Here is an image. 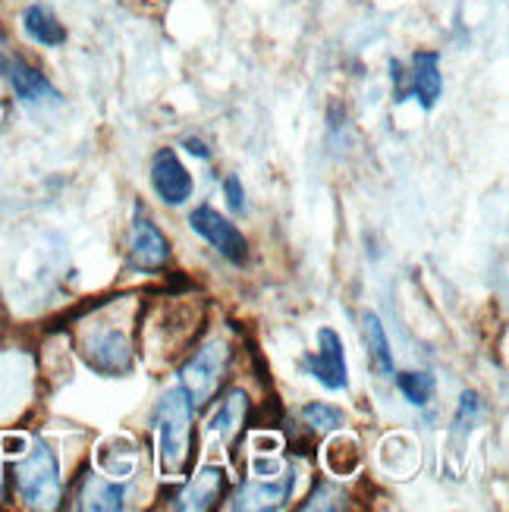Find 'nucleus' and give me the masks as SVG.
I'll return each instance as SVG.
<instances>
[{
    "label": "nucleus",
    "instance_id": "obj_1",
    "mask_svg": "<svg viewBox=\"0 0 509 512\" xmlns=\"http://www.w3.org/2000/svg\"><path fill=\"white\" fill-rule=\"evenodd\" d=\"M192 418L195 403L183 387H173L158 399L154 434H158V462L167 478L183 475L192 459Z\"/></svg>",
    "mask_w": 509,
    "mask_h": 512
},
{
    "label": "nucleus",
    "instance_id": "obj_2",
    "mask_svg": "<svg viewBox=\"0 0 509 512\" xmlns=\"http://www.w3.org/2000/svg\"><path fill=\"white\" fill-rule=\"evenodd\" d=\"M10 484L22 506L57 509L63 500V475H60V459L51 443L29 440V447L13 462Z\"/></svg>",
    "mask_w": 509,
    "mask_h": 512
},
{
    "label": "nucleus",
    "instance_id": "obj_3",
    "mask_svg": "<svg viewBox=\"0 0 509 512\" xmlns=\"http://www.w3.org/2000/svg\"><path fill=\"white\" fill-rule=\"evenodd\" d=\"M79 352L85 365L104 377H123L136 365V346H132L129 330L114 318H104V311L92 321V327L82 330Z\"/></svg>",
    "mask_w": 509,
    "mask_h": 512
},
{
    "label": "nucleus",
    "instance_id": "obj_4",
    "mask_svg": "<svg viewBox=\"0 0 509 512\" xmlns=\"http://www.w3.org/2000/svg\"><path fill=\"white\" fill-rule=\"evenodd\" d=\"M230 368V343L211 337L198 346L180 368V387L192 396L195 406H208L217 396V387L224 384Z\"/></svg>",
    "mask_w": 509,
    "mask_h": 512
},
{
    "label": "nucleus",
    "instance_id": "obj_5",
    "mask_svg": "<svg viewBox=\"0 0 509 512\" xmlns=\"http://www.w3.org/2000/svg\"><path fill=\"white\" fill-rule=\"evenodd\" d=\"M0 79L10 85L13 98L29 107V110H51L63 104L60 88L51 82V76L35 66L29 57L22 54H7L4 57V70H0Z\"/></svg>",
    "mask_w": 509,
    "mask_h": 512
},
{
    "label": "nucleus",
    "instance_id": "obj_6",
    "mask_svg": "<svg viewBox=\"0 0 509 512\" xmlns=\"http://www.w3.org/2000/svg\"><path fill=\"white\" fill-rule=\"evenodd\" d=\"M189 227H192V233L202 236L217 255H224L230 264L242 267V264L249 261V239L242 236V230L233 224L230 217L220 214L217 208H211V205L192 208Z\"/></svg>",
    "mask_w": 509,
    "mask_h": 512
},
{
    "label": "nucleus",
    "instance_id": "obj_7",
    "mask_svg": "<svg viewBox=\"0 0 509 512\" xmlns=\"http://www.w3.org/2000/svg\"><path fill=\"white\" fill-rule=\"evenodd\" d=\"M126 255L129 264L142 274H161L170 264V242L161 233V227L145 214V208L136 205L129 224V239H126Z\"/></svg>",
    "mask_w": 509,
    "mask_h": 512
},
{
    "label": "nucleus",
    "instance_id": "obj_8",
    "mask_svg": "<svg viewBox=\"0 0 509 512\" xmlns=\"http://www.w3.org/2000/svg\"><path fill=\"white\" fill-rule=\"evenodd\" d=\"M151 189L170 208H180L192 198L195 180H192V173L186 170V164L180 161V154H176L173 148H161L151 158Z\"/></svg>",
    "mask_w": 509,
    "mask_h": 512
},
{
    "label": "nucleus",
    "instance_id": "obj_9",
    "mask_svg": "<svg viewBox=\"0 0 509 512\" xmlns=\"http://www.w3.org/2000/svg\"><path fill=\"white\" fill-rule=\"evenodd\" d=\"M308 374L324 390H346L349 387V368H346V352H343V340L334 327H321L318 330V352L308 359Z\"/></svg>",
    "mask_w": 509,
    "mask_h": 512
},
{
    "label": "nucleus",
    "instance_id": "obj_10",
    "mask_svg": "<svg viewBox=\"0 0 509 512\" xmlns=\"http://www.w3.org/2000/svg\"><path fill=\"white\" fill-rule=\"evenodd\" d=\"M293 487H296L293 472L246 481L227 506L230 509H280V506H286V500L293 497Z\"/></svg>",
    "mask_w": 509,
    "mask_h": 512
},
{
    "label": "nucleus",
    "instance_id": "obj_11",
    "mask_svg": "<svg viewBox=\"0 0 509 512\" xmlns=\"http://www.w3.org/2000/svg\"><path fill=\"white\" fill-rule=\"evenodd\" d=\"M444 95V73H440L437 51H418L406 73V98H415L425 110H434Z\"/></svg>",
    "mask_w": 509,
    "mask_h": 512
},
{
    "label": "nucleus",
    "instance_id": "obj_12",
    "mask_svg": "<svg viewBox=\"0 0 509 512\" xmlns=\"http://www.w3.org/2000/svg\"><path fill=\"white\" fill-rule=\"evenodd\" d=\"M19 29L32 44H38V48H48V51L63 48L66 38H70V32H66V26L60 22V16L48 4H41V0H35V4H29V7H22Z\"/></svg>",
    "mask_w": 509,
    "mask_h": 512
},
{
    "label": "nucleus",
    "instance_id": "obj_13",
    "mask_svg": "<svg viewBox=\"0 0 509 512\" xmlns=\"http://www.w3.org/2000/svg\"><path fill=\"white\" fill-rule=\"evenodd\" d=\"M76 509H92V512H114L126 506V484L117 478H107L98 472H88L76 484Z\"/></svg>",
    "mask_w": 509,
    "mask_h": 512
},
{
    "label": "nucleus",
    "instance_id": "obj_14",
    "mask_svg": "<svg viewBox=\"0 0 509 512\" xmlns=\"http://www.w3.org/2000/svg\"><path fill=\"white\" fill-rule=\"evenodd\" d=\"M224 487H227V472L217 469V465H208V469H202L198 475H192V481L183 484V491L176 494L173 506L192 509V512L211 509L220 497H224Z\"/></svg>",
    "mask_w": 509,
    "mask_h": 512
},
{
    "label": "nucleus",
    "instance_id": "obj_15",
    "mask_svg": "<svg viewBox=\"0 0 509 512\" xmlns=\"http://www.w3.org/2000/svg\"><path fill=\"white\" fill-rule=\"evenodd\" d=\"M246 418H249V399L242 390H230L224 399L217 403L211 421H208V431L220 440V443H230L242 434L246 428Z\"/></svg>",
    "mask_w": 509,
    "mask_h": 512
},
{
    "label": "nucleus",
    "instance_id": "obj_16",
    "mask_svg": "<svg viewBox=\"0 0 509 512\" xmlns=\"http://www.w3.org/2000/svg\"><path fill=\"white\" fill-rule=\"evenodd\" d=\"M362 343H365V355H368V365L374 368V374L393 377V349L387 340V330L374 311H365L362 315Z\"/></svg>",
    "mask_w": 509,
    "mask_h": 512
},
{
    "label": "nucleus",
    "instance_id": "obj_17",
    "mask_svg": "<svg viewBox=\"0 0 509 512\" xmlns=\"http://www.w3.org/2000/svg\"><path fill=\"white\" fill-rule=\"evenodd\" d=\"M324 462H327V469L334 472L337 478H349L352 472L359 469V462H362V450H359V443L352 440V437H343V434H337L334 440L327 443V450H324Z\"/></svg>",
    "mask_w": 509,
    "mask_h": 512
},
{
    "label": "nucleus",
    "instance_id": "obj_18",
    "mask_svg": "<svg viewBox=\"0 0 509 512\" xmlns=\"http://www.w3.org/2000/svg\"><path fill=\"white\" fill-rule=\"evenodd\" d=\"M396 387L406 396V403L412 406H428L434 393H437V381L428 371H403L396 374Z\"/></svg>",
    "mask_w": 509,
    "mask_h": 512
},
{
    "label": "nucleus",
    "instance_id": "obj_19",
    "mask_svg": "<svg viewBox=\"0 0 509 512\" xmlns=\"http://www.w3.org/2000/svg\"><path fill=\"white\" fill-rule=\"evenodd\" d=\"M343 412L337 406H330V403H308L302 409V425L308 431H315V434H334L343 428Z\"/></svg>",
    "mask_w": 509,
    "mask_h": 512
},
{
    "label": "nucleus",
    "instance_id": "obj_20",
    "mask_svg": "<svg viewBox=\"0 0 509 512\" xmlns=\"http://www.w3.org/2000/svg\"><path fill=\"white\" fill-rule=\"evenodd\" d=\"M343 494L337 491V487H330V484H321L318 491L312 494V500L302 503L299 509H343Z\"/></svg>",
    "mask_w": 509,
    "mask_h": 512
},
{
    "label": "nucleus",
    "instance_id": "obj_21",
    "mask_svg": "<svg viewBox=\"0 0 509 512\" xmlns=\"http://www.w3.org/2000/svg\"><path fill=\"white\" fill-rule=\"evenodd\" d=\"M224 198H227V205L233 214H242L246 211V189H242V180L236 173L224 176Z\"/></svg>",
    "mask_w": 509,
    "mask_h": 512
},
{
    "label": "nucleus",
    "instance_id": "obj_22",
    "mask_svg": "<svg viewBox=\"0 0 509 512\" xmlns=\"http://www.w3.org/2000/svg\"><path fill=\"white\" fill-rule=\"evenodd\" d=\"M183 148H186L189 154H195L198 161H208V158H211V148H208L202 139H192V136H189V139L183 142Z\"/></svg>",
    "mask_w": 509,
    "mask_h": 512
},
{
    "label": "nucleus",
    "instance_id": "obj_23",
    "mask_svg": "<svg viewBox=\"0 0 509 512\" xmlns=\"http://www.w3.org/2000/svg\"><path fill=\"white\" fill-rule=\"evenodd\" d=\"M7 500V475H4V469H0V503Z\"/></svg>",
    "mask_w": 509,
    "mask_h": 512
},
{
    "label": "nucleus",
    "instance_id": "obj_24",
    "mask_svg": "<svg viewBox=\"0 0 509 512\" xmlns=\"http://www.w3.org/2000/svg\"><path fill=\"white\" fill-rule=\"evenodd\" d=\"M7 38H10V35H7V29L0 26V48H7Z\"/></svg>",
    "mask_w": 509,
    "mask_h": 512
},
{
    "label": "nucleus",
    "instance_id": "obj_25",
    "mask_svg": "<svg viewBox=\"0 0 509 512\" xmlns=\"http://www.w3.org/2000/svg\"><path fill=\"white\" fill-rule=\"evenodd\" d=\"M4 57H7V51H4V48H0V70H4Z\"/></svg>",
    "mask_w": 509,
    "mask_h": 512
}]
</instances>
